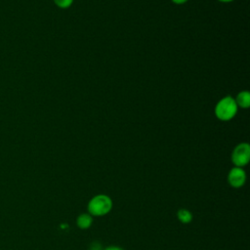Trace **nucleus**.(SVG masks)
Instances as JSON below:
<instances>
[{
  "label": "nucleus",
  "mask_w": 250,
  "mask_h": 250,
  "mask_svg": "<svg viewBox=\"0 0 250 250\" xmlns=\"http://www.w3.org/2000/svg\"><path fill=\"white\" fill-rule=\"evenodd\" d=\"M89 250H96V249H89Z\"/></svg>",
  "instance_id": "12"
},
{
  "label": "nucleus",
  "mask_w": 250,
  "mask_h": 250,
  "mask_svg": "<svg viewBox=\"0 0 250 250\" xmlns=\"http://www.w3.org/2000/svg\"><path fill=\"white\" fill-rule=\"evenodd\" d=\"M88 213L94 217H101L108 214L112 209V200L106 194L93 196L87 205Z\"/></svg>",
  "instance_id": "1"
},
{
  "label": "nucleus",
  "mask_w": 250,
  "mask_h": 250,
  "mask_svg": "<svg viewBox=\"0 0 250 250\" xmlns=\"http://www.w3.org/2000/svg\"><path fill=\"white\" fill-rule=\"evenodd\" d=\"M93 224V216L89 213H82L76 218V225L81 229H89Z\"/></svg>",
  "instance_id": "6"
},
{
  "label": "nucleus",
  "mask_w": 250,
  "mask_h": 250,
  "mask_svg": "<svg viewBox=\"0 0 250 250\" xmlns=\"http://www.w3.org/2000/svg\"><path fill=\"white\" fill-rule=\"evenodd\" d=\"M177 218L183 224H189L192 221V214L189 210L182 208L177 211Z\"/></svg>",
  "instance_id": "7"
},
{
  "label": "nucleus",
  "mask_w": 250,
  "mask_h": 250,
  "mask_svg": "<svg viewBox=\"0 0 250 250\" xmlns=\"http://www.w3.org/2000/svg\"><path fill=\"white\" fill-rule=\"evenodd\" d=\"M218 1L223 2V3H229V2H231V1H233V0H218Z\"/></svg>",
  "instance_id": "11"
},
{
  "label": "nucleus",
  "mask_w": 250,
  "mask_h": 250,
  "mask_svg": "<svg viewBox=\"0 0 250 250\" xmlns=\"http://www.w3.org/2000/svg\"><path fill=\"white\" fill-rule=\"evenodd\" d=\"M171 1L177 5H182V4H185L186 2H188V0H171Z\"/></svg>",
  "instance_id": "10"
},
{
  "label": "nucleus",
  "mask_w": 250,
  "mask_h": 250,
  "mask_svg": "<svg viewBox=\"0 0 250 250\" xmlns=\"http://www.w3.org/2000/svg\"><path fill=\"white\" fill-rule=\"evenodd\" d=\"M228 182L234 188H242L246 182V173L242 167L234 166L228 174Z\"/></svg>",
  "instance_id": "4"
},
{
  "label": "nucleus",
  "mask_w": 250,
  "mask_h": 250,
  "mask_svg": "<svg viewBox=\"0 0 250 250\" xmlns=\"http://www.w3.org/2000/svg\"><path fill=\"white\" fill-rule=\"evenodd\" d=\"M104 250H124V249L121 248V247H119V246H114V245H112V246H108V247L104 248Z\"/></svg>",
  "instance_id": "9"
},
{
  "label": "nucleus",
  "mask_w": 250,
  "mask_h": 250,
  "mask_svg": "<svg viewBox=\"0 0 250 250\" xmlns=\"http://www.w3.org/2000/svg\"><path fill=\"white\" fill-rule=\"evenodd\" d=\"M53 1L59 8H62V9L69 8L73 3V0H53Z\"/></svg>",
  "instance_id": "8"
},
{
  "label": "nucleus",
  "mask_w": 250,
  "mask_h": 250,
  "mask_svg": "<svg viewBox=\"0 0 250 250\" xmlns=\"http://www.w3.org/2000/svg\"><path fill=\"white\" fill-rule=\"evenodd\" d=\"M237 105L234 98L231 96H225L215 105V115L221 121H229L232 119L237 112Z\"/></svg>",
  "instance_id": "2"
},
{
  "label": "nucleus",
  "mask_w": 250,
  "mask_h": 250,
  "mask_svg": "<svg viewBox=\"0 0 250 250\" xmlns=\"http://www.w3.org/2000/svg\"><path fill=\"white\" fill-rule=\"evenodd\" d=\"M231 162L236 167H244L250 160V146L248 143L238 144L231 152Z\"/></svg>",
  "instance_id": "3"
},
{
  "label": "nucleus",
  "mask_w": 250,
  "mask_h": 250,
  "mask_svg": "<svg viewBox=\"0 0 250 250\" xmlns=\"http://www.w3.org/2000/svg\"><path fill=\"white\" fill-rule=\"evenodd\" d=\"M237 107L241 108H249L250 106V93L248 91L239 92L234 98Z\"/></svg>",
  "instance_id": "5"
}]
</instances>
